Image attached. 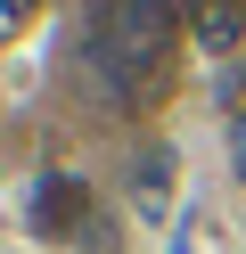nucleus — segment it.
Here are the masks:
<instances>
[{"mask_svg":"<svg viewBox=\"0 0 246 254\" xmlns=\"http://www.w3.org/2000/svg\"><path fill=\"white\" fill-rule=\"evenodd\" d=\"M189 25H197V41H205V50H238V33H246V0H189Z\"/></svg>","mask_w":246,"mask_h":254,"instance_id":"obj_2","label":"nucleus"},{"mask_svg":"<svg viewBox=\"0 0 246 254\" xmlns=\"http://www.w3.org/2000/svg\"><path fill=\"white\" fill-rule=\"evenodd\" d=\"M0 8H8V17H25V8H33V0H0Z\"/></svg>","mask_w":246,"mask_h":254,"instance_id":"obj_4","label":"nucleus"},{"mask_svg":"<svg viewBox=\"0 0 246 254\" xmlns=\"http://www.w3.org/2000/svg\"><path fill=\"white\" fill-rule=\"evenodd\" d=\"M74 213H82V189H74V181H49V189H41V205H33V221H41L49 238L74 230Z\"/></svg>","mask_w":246,"mask_h":254,"instance_id":"obj_3","label":"nucleus"},{"mask_svg":"<svg viewBox=\"0 0 246 254\" xmlns=\"http://www.w3.org/2000/svg\"><path fill=\"white\" fill-rule=\"evenodd\" d=\"M172 41H180V8L172 0H98L90 8V74L123 115L172 90Z\"/></svg>","mask_w":246,"mask_h":254,"instance_id":"obj_1","label":"nucleus"}]
</instances>
